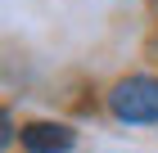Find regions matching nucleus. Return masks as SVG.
Returning <instances> with one entry per match:
<instances>
[{"mask_svg":"<svg viewBox=\"0 0 158 153\" xmlns=\"http://www.w3.org/2000/svg\"><path fill=\"white\" fill-rule=\"evenodd\" d=\"M109 108L118 122H131V126H145L158 122V81L154 77H127V81L113 86Z\"/></svg>","mask_w":158,"mask_h":153,"instance_id":"nucleus-1","label":"nucleus"},{"mask_svg":"<svg viewBox=\"0 0 158 153\" xmlns=\"http://www.w3.org/2000/svg\"><path fill=\"white\" fill-rule=\"evenodd\" d=\"M77 135L63 122H32V126H23V149L27 153H73Z\"/></svg>","mask_w":158,"mask_h":153,"instance_id":"nucleus-2","label":"nucleus"}]
</instances>
